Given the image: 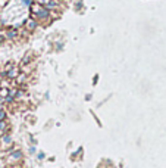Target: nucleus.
Here are the masks:
<instances>
[{
	"label": "nucleus",
	"instance_id": "nucleus-6",
	"mask_svg": "<svg viewBox=\"0 0 166 168\" xmlns=\"http://www.w3.org/2000/svg\"><path fill=\"white\" fill-rule=\"evenodd\" d=\"M0 141H2L3 145H10V143H12V139H10V136H7V134H3L2 137H0Z\"/></svg>",
	"mask_w": 166,
	"mask_h": 168
},
{
	"label": "nucleus",
	"instance_id": "nucleus-3",
	"mask_svg": "<svg viewBox=\"0 0 166 168\" xmlns=\"http://www.w3.org/2000/svg\"><path fill=\"white\" fill-rule=\"evenodd\" d=\"M13 81L16 83V86H22V87H25V84L30 81V75H27L25 72H19L18 77H16Z\"/></svg>",
	"mask_w": 166,
	"mask_h": 168
},
{
	"label": "nucleus",
	"instance_id": "nucleus-7",
	"mask_svg": "<svg viewBox=\"0 0 166 168\" xmlns=\"http://www.w3.org/2000/svg\"><path fill=\"white\" fill-rule=\"evenodd\" d=\"M5 120H6V111L0 109V121H5Z\"/></svg>",
	"mask_w": 166,
	"mask_h": 168
},
{
	"label": "nucleus",
	"instance_id": "nucleus-5",
	"mask_svg": "<svg viewBox=\"0 0 166 168\" xmlns=\"http://www.w3.org/2000/svg\"><path fill=\"white\" fill-rule=\"evenodd\" d=\"M21 158H22V153L19 150H16L15 153H9V159L10 161H19Z\"/></svg>",
	"mask_w": 166,
	"mask_h": 168
},
{
	"label": "nucleus",
	"instance_id": "nucleus-1",
	"mask_svg": "<svg viewBox=\"0 0 166 168\" xmlns=\"http://www.w3.org/2000/svg\"><path fill=\"white\" fill-rule=\"evenodd\" d=\"M3 37H5V40L7 41H18L19 38H21V33L18 28H13V27H9L5 30L3 33Z\"/></svg>",
	"mask_w": 166,
	"mask_h": 168
},
{
	"label": "nucleus",
	"instance_id": "nucleus-8",
	"mask_svg": "<svg viewBox=\"0 0 166 168\" xmlns=\"http://www.w3.org/2000/svg\"><path fill=\"white\" fill-rule=\"evenodd\" d=\"M9 168H16V167H9Z\"/></svg>",
	"mask_w": 166,
	"mask_h": 168
},
{
	"label": "nucleus",
	"instance_id": "nucleus-4",
	"mask_svg": "<svg viewBox=\"0 0 166 168\" xmlns=\"http://www.w3.org/2000/svg\"><path fill=\"white\" fill-rule=\"evenodd\" d=\"M21 72V69H19V67H16V65H13L10 69H7L6 72H5V75H6V78L7 80H15L16 77H18V74Z\"/></svg>",
	"mask_w": 166,
	"mask_h": 168
},
{
	"label": "nucleus",
	"instance_id": "nucleus-2",
	"mask_svg": "<svg viewBox=\"0 0 166 168\" xmlns=\"http://www.w3.org/2000/svg\"><path fill=\"white\" fill-rule=\"evenodd\" d=\"M37 28H38V22L35 19H32V18L27 19L25 24H24V30L27 31L28 34H32L34 31H37Z\"/></svg>",
	"mask_w": 166,
	"mask_h": 168
}]
</instances>
